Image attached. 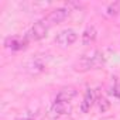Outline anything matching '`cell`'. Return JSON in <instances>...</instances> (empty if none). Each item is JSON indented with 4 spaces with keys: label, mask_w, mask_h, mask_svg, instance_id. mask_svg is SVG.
I'll list each match as a JSON object with an SVG mask.
<instances>
[{
    "label": "cell",
    "mask_w": 120,
    "mask_h": 120,
    "mask_svg": "<svg viewBox=\"0 0 120 120\" xmlns=\"http://www.w3.org/2000/svg\"><path fill=\"white\" fill-rule=\"evenodd\" d=\"M68 14H69V10H68V9H65V7H58V9L52 10V11L45 17L44 21H47V24H51V26L59 24V23H62V21L68 17Z\"/></svg>",
    "instance_id": "obj_3"
},
{
    "label": "cell",
    "mask_w": 120,
    "mask_h": 120,
    "mask_svg": "<svg viewBox=\"0 0 120 120\" xmlns=\"http://www.w3.org/2000/svg\"><path fill=\"white\" fill-rule=\"evenodd\" d=\"M119 13H120V2H113L106 9V14L109 17H116Z\"/></svg>",
    "instance_id": "obj_11"
},
{
    "label": "cell",
    "mask_w": 120,
    "mask_h": 120,
    "mask_svg": "<svg viewBox=\"0 0 120 120\" xmlns=\"http://www.w3.org/2000/svg\"><path fill=\"white\" fill-rule=\"evenodd\" d=\"M76 40H78V34H76V31H74L71 28H67V30L59 31L58 35L55 37V42L59 47H62V48L72 45Z\"/></svg>",
    "instance_id": "obj_2"
},
{
    "label": "cell",
    "mask_w": 120,
    "mask_h": 120,
    "mask_svg": "<svg viewBox=\"0 0 120 120\" xmlns=\"http://www.w3.org/2000/svg\"><path fill=\"white\" fill-rule=\"evenodd\" d=\"M110 93H112V95H114L116 98H120V85L113 86V88H112V90H110Z\"/></svg>",
    "instance_id": "obj_13"
},
{
    "label": "cell",
    "mask_w": 120,
    "mask_h": 120,
    "mask_svg": "<svg viewBox=\"0 0 120 120\" xmlns=\"http://www.w3.org/2000/svg\"><path fill=\"white\" fill-rule=\"evenodd\" d=\"M96 100H98L99 110H100L102 113H105V112H107V110H109V107H110V102H109L106 98H103V96H99Z\"/></svg>",
    "instance_id": "obj_12"
},
{
    "label": "cell",
    "mask_w": 120,
    "mask_h": 120,
    "mask_svg": "<svg viewBox=\"0 0 120 120\" xmlns=\"http://www.w3.org/2000/svg\"><path fill=\"white\" fill-rule=\"evenodd\" d=\"M4 45H6V48H9L11 51H20L27 47V40L20 38V37H9V38H6Z\"/></svg>",
    "instance_id": "obj_6"
},
{
    "label": "cell",
    "mask_w": 120,
    "mask_h": 120,
    "mask_svg": "<svg viewBox=\"0 0 120 120\" xmlns=\"http://www.w3.org/2000/svg\"><path fill=\"white\" fill-rule=\"evenodd\" d=\"M105 64V58H103V54L98 49H90L88 52H85L78 61L75 62V69L76 71H81V72H85V71H89V69H98L100 68L102 65Z\"/></svg>",
    "instance_id": "obj_1"
},
{
    "label": "cell",
    "mask_w": 120,
    "mask_h": 120,
    "mask_svg": "<svg viewBox=\"0 0 120 120\" xmlns=\"http://www.w3.org/2000/svg\"><path fill=\"white\" fill-rule=\"evenodd\" d=\"M52 112L58 113V114H67V112H68V103L55 100L54 105H52Z\"/></svg>",
    "instance_id": "obj_10"
},
{
    "label": "cell",
    "mask_w": 120,
    "mask_h": 120,
    "mask_svg": "<svg viewBox=\"0 0 120 120\" xmlns=\"http://www.w3.org/2000/svg\"><path fill=\"white\" fill-rule=\"evenodd\" d=\"M95 102H96L95 92H93L92 89H86V92H85V95H83V100H82V103H81V112H82V113H88V112L92 109V106L95 105Z\"/></svg>",
    "instance_id": "obj_7"
},
{
    "label": "cell",
    "mask_w": 120,
    "mask_h": 120,
    "mask_svg": "<svg viewBox=\"0 0 120 120\" xmlns=\"http://www.w3.org/2000/svg\"><path fill=\"white\" fill-rule=\"evenodd\" d=\"M17 120H31V119H17Z\"/></svg>",
    "instance_id": "obj_14"
},
{
    "label": "cell",
    "mask_w": 120,
    "mask_h": 120,
    "mask_svg": "<svg viewBox=\"0 0 120 120\" xmlns=\"http://www.w3.org/2000/svg\"><path fill=\"white\" fill-rule=\"evenodd\" d=\"M27 71L30 72V74H40V72H42L44 71V68H45V64H44V61L40 58V56H34V58H31L30 61L27 62Z\"/></svg>",
    "instance_id": "obj_8"
},
{
    "label": "cell",
    "mask_w": 120,
    "mask_h": 120,
    "mask_svg": "<svg viewBox=\"0 0 120 120\" xmlns=\"http://www.w3.org/2000/svg\"><path fill=\"white\" fill-rule=\"evenodd\" d=\"M76 95H78L76 88L68 85V86H64V88L59 89V92L56 93V99H55V100H58V102H64V103H69Z\"/></svg>",
    "instance_id": "obj_5"
},
{
    "label": "cell",
    "mask_w": 120,
    "mask_h": 120,
    "mask_svg": "<svg viewBox=\"0 0 120 120\" xmlns=\"http://www.w3.org/2000/svg\"><path fill=\"white\" fill-rule=\"evenodd\" d=\"M96 35H98V33H96V28H95L93 26L86 27L85 31H83V34H82V44H83V45H90V44H93L95 40H96Z\"/></svg>",
    "instance_id": "obj_9"
},
{
    "label": "cell",
    "mask_w": 120,
    "mask_h": 120,
    "mask_svg": "<svg viewBox=\"0 0 120 120\" xmlns=\"http://www.w3.org/2000/svg\"><path fill=\"white\" fill-rule=\"evenodd\" d=\"M48 33V24L45 21H37L34 23V26L30 28L28 31V35L31 40L34 41H38V40H42Z\"/></svg>",
    "instance_id": "obj_4"
}]
</instances>
